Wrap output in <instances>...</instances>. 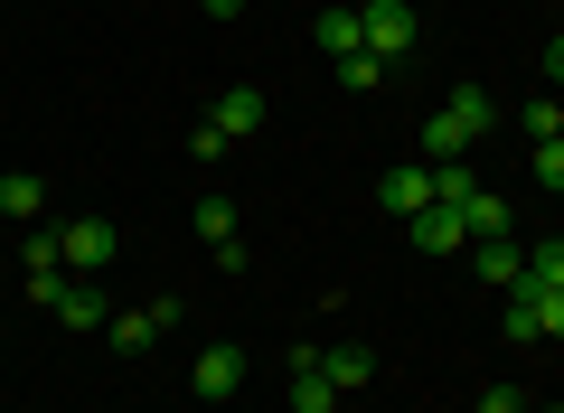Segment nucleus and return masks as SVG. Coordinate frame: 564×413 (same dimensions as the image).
<instances>
[{"label": "nucleus", "instance_id": "obj_4", "mask_svg": "<svg viewBox=\"0 0 564 413\" xmlns=\"http://www.w3.org/2000/svg\"><path fill=\"white\" fill-rule=\"evenodd\" d=\"M236 385H245V348H198L188 357V394H198V404H226Z\"/></svg>", "mask_w": 564, "mask_h": 413}, {"label": "nucleus", "instance_id": "obj_11", "mask_svg": "<svg viewBox=\"0 0 564 413\" xmlns=\"http://www.w3.org/2000/svg\"><path fill=\"white\" fill-rule=\"evenodd\" d=\"M311 39L329 47V66H339V57H358V47H367V39H358V10H348V0H329L321 20H311Z\"/></svg>", "mask_w": 564, "mask_h": 413}, {"label": "nucleus", "instance_id": "obj_17", "mask_svg": "<svg viewBox=\"0 0 564 413\" xmlns=\"http://www.w3.org/2000/svg\"><path fill=\"white\" fill-rule=\"evenodd\" d=\"M518 292H564V236L527 244V282H518Z\"/></svg>", "mask_w": 564, "mask_h": 413}, {"label": "nucleus", "instance_id": "obj_19", "mask_svg": "<svg viewBox=\"0 0 564 413\" xmlns=\"http://www.w3.org/2000/svg\"><path fill=\"white\" fill-rule=\"evenodd\" d=\"M423 170H433V207H462V197L480 188V178H470V160H423Z\"/></svg>", "mask_w": 564, "mask_h": 413}, {"label": "nucleus", "instance_id": "obj_26", "mask_svg": "<svg viewBox=\"0 0 564 413\" xmlns=\"http://www.w3.org/2000/svg\"><path fill=\"white\" fill-rule=\"evenodd\" d=\"M226 151H236V141H226L217 122H198V132H188V160H226Z\"/></svg>", "mask_w": 564, "mask_h": 413}, {"label": "nucleus", "instance_id": "obj_2", "mask_svg": "<svg viewBox=\"0 0 564 413\" xmlns=\"http://www.w3.org/2000/svg\"><path fill=\"white\" fill-rule=\"evenodd\" d=\"M57 254H66V273H104L122 254V236H113V217H76V226H57Z\"/></svg>", "mask_w": 564, "mask_h": 413}, {"label": "nucleus", "instance_id": "obj_21", "mask_svg": "<svg viewBox=\"0 0 564 413\" xmlns=\"http://www.w3.org/2000/svg\"><path fill=\"white\" fill-rule=\"evenodd\" d=\"M462 151H470V132H462L452 113H433V122H423V160H462Z\"/></svg>", "mask_w": 564, "mask_h": 413}, {"label": "nucleus", "instance_id": "obj_8", "mask_svg": "<svg viewBox=\"0 0 564 413\" xmlns=\"http://www.w3.org/2000/svg\"><path fill=\"white\" fill-rule=\"evenodd\" d=\"M292 413H339V385L321 376V348H292Z\"/></svg>", "mask_w": 564, "mask_h": 413}, {"label": "nucleus", "instance_id": "obj_28", "mask_svg": "<svg viewBox=\"0 0 564 413\" xmlns=\"http://www.w3.org/2000/svg\"><path fill=\"white\" fill-rule=\"evenodd\" d=\"M198 10H207V20H236V10H245V0H198Z\"/></svg>", "mask_w": 564, "mask_h": 413}, {"label": "nucleus", "instance_id": "obj_25", "mask_svg": "<svg viewBox=\"0 0 564 413\" xmlns=\"http://www.w3.org/2000/svg\"><path fill=\"white\" fill-rule=\"evenodd\" d=\"M470 413H527V394L518 385H480V394H470Z\"/></svg>", "mask_w": 564, "mask_h": 413}, {"label": "nucleus", "instance_id": "obj_7", "mask_svg": "<svg viewBox=\"0 0 564 413\" xmlns=\"http://www.w3.org/2000/svg\"><path fill=\"white\" fill-rule=\"evenodd\" d=\"M404 236H414L423 254H470V226H462V207H423V217H404Z\"/></svg>", "mask_w": 564, "mask_h": 413}, {"label": "nucleus", "instance_id": "obj_16", "mask_svg": "<svg viewBox=\"0 0 564 413\" xmlns=\"http://www.w3.org/2000/svg\"><path fill=\"white\" fill-rule=\"evenodd\" d=\"M39 207H47V188H39L29 170H10V178H0V217H10V226H39Z\"/></svg>", "mask_w": 564, "mask_h": 413}, {"label": "nucleus", "instance_id": "obj_9", "mask_svg": "<svg viewBox=\"0 0 564 413\" xmlns=\"http://www.w3.org/2000/svg\"><path fill=\"white\" fill-rule=\"evenodd\" d=\"M47 311H57L66 329H104V319H113V311H104V292H95V282H85V273H66V282H57V301H47Z\"/></svg>", "mask_w": 564, "mask_h": 413}, {"label": "nucleus", "instance_id": "obj_23", "mask_svg": "<svg viewBox=\"0 0 564 413\" xmlns=\"http://www.w3.org/2000/svg\"><path fill=\"white\" fill-rule=\"evenodd\" d=\"M329 76H339V85H348V95H367V85H377V76H386V66H377V57H367V47H358V57H339V66H329Z\"/></svg>", "mask_w": 564, "mask_h": 413}, {"label": "nucleus", "instance_id": "obj_20", "mask_svg": "<svg viewBox=\"0 0 564 413\" xmlns=\"http://www.w3.org/2000/svg\"><path fill=\"white\" fill-rule=\"evenodd\" d=\"M188 226H198L207 254H217V244H236V207H226V197H198V217H188Z\"/></svg>", "mask_w": 564, "mask_h": 413}, {"label": "nucleus", "instance_id": "obj_3", "mask_svg": "<svg viewBox=\"0 0 564 413\" xmlns=\"http://www.w3.org/2000/svg\"><path fill=\"white\" fill-rule=\"evenodd\" d=\"M104 329H113V348H122V357H141V348H161V338L180 329V301H151V311H113Z\"/></svg>", "mask_w": 564, "mask_h": 413}, {"label": "nucleus", "instance_id": "obj_10", "mask_svg": "<svg viewBox=\"0 0 564 413\" xmlns=\"http://www.w3.org/2000/svg\"><path fill=\"white\" fill-rule=\"evenodd\" d=\"M443 113L462 122L470 141H489V132H499V95H489V85H452V104H443Z\"/></svg>", "mask_w": 564, "mask_h": 413}, {"label": "nucleus", "instance_id": "obj_24", "mask_svg": "<svg viewBox=\"0 0 564 413\" xmlns=\"http://www.w3.org/2000/svg\"><path fill=\"white\" fill-rule=\"evenodd\" d=\"M536 76H545V95H564V29L536 47Z\"/></svg>", "mask_w": 564, "mask_h": 413}, {"label": "nucleus", "instance_id": "obj_12", "mask_svg": "<svg viewBox=\"0 0 564 413\" xmlns=\"http://www.w3.org/2000/svg\"><path fill=\"white\" fill-rule=\"evenodd\" d=\"M470 263H480V282H499V292H518V282H527V244H470Z\"/></svg>", "mask_w": 564, "mask_h": 413}, {"label": "nucleus", "instance_id": "obj_29", "mask_svg": "<svg viewBox=\"0 0 564 413\" xmlns=\"http://www.w3.org/2000/svg\"><path fill=\"white\" fill-rule=\"evenodd\" d=\"M555 10H564V0H555Z\"/></svg>", "mask_w": 564, "mask_h": 413}, {"label": "nucleus", "instance_id": "obj_6", "mask_svg": "<svg viewBox=\"0 0 564 413\" xmlns=\"http://www.w3.org/2000/svg\"><path fill=\"white\" fill-rule=\"evenodd\" d=\"M20 263H29V301H57V282H66V254H57V236H47V226H29V244H20Z\"/></svg>", "mask_w": 564, "mask_h": 413}, {"label": "nucleus", "instance_id": "obj_30", "mask_svg": "<svg viewBox=\"0 0 564 413\" xmlns=\"http://www.w3.org/2000/svg\"><path fill=\"white\" fill-rule=\"evenodd\" d=\"M555 413H564V404H555Z\"/></svg>", "mask_w": 564, "mask_h": 413}, {"label": "nucleus", "instance_id": "obj_18", "mask_svg": "<svg viewBox=\"0 0 564 413\" xmlns=\"http://www.w3.org/2000/svg\"><path fill=\"white\" fill-rule=\"evenodd\" d=\"M518 132H527V151H536V141H564V95H536V104H518Z\"/></svg>", "mask_w": 564, "mask_h": 413}, {"label": "nucleus", "instance_id": "obj_13", "mask_svg": "<svg viewBox=\"0 0 564 413\" xmlns=\"http://www.w3.org/2000/svg\"><path fill=\"white\" fill-rule=\"evenodd\" d=\"M207 122H217L226 141H245V132H263V95H254V85H236V95H217V113H207Z\"/></svg>", "mask_w": 564, "mask_h": 413}, {"label": "nucleus", "instance_id": "obj_1", "mask_svg": "<svg viewBox=\"0 0 564 413\" xmlns=\"http://www.w3.org/2000/svg\"><path fill=\"white\" fill-rule=\"evenodd\" d=\"M358 39H367V57H414V39H423V20H414V0H358Z\"/></svg>", "mask_w": 564, "mask_h": 413}, {"label": "nucleus", "instance_id": "obj_14", "mask_svg": "<svg viewBox=\"0 0 564 413\" xmlns=\"http://www.w3.org/2000/svg\"><path fill=\"white\" fill-rule=\"evenodd\" d=\"M462 226H470V244H499V236H508V197L470 188V197H462Z\"/></svg>", "mask_w": 564, "mask_h": 413}, {"label": "nucleus", "instance_id": "obj_22", "mask_svg": "<svg viewBox=\"0 0 564 413\" xmlns=\"http://www.w3.org/2000/svg\"><path fill=\"white\" fill-rule=\"evenodd\" d=\"M527 170H536L545 197H564V141H536V160H527Z\"/></svg>", "mask_w": 564, "mask_h": 413}, {"label": "nucleus", "instance_id": "obj_15", "mask_svg": "<svg viewBox=\"0 0 564 413\" xmlns=\"http://www.w3.org/2000/svg\"><path fill=\"white\" fill-rule=\"evenodd\" d=\"M321 376L339 394H358V385H377V357H367V348H321Z\"/></svg>", "mask_w": 564, "mask_h": 413}, {"label": "nucleus", "instance_id": "obj_5", "mask_svg": "<svg viewBox=\"0 0 564 413\" xmlns=\"http://www.w3.org/2000/svg\"><path fill=\"white\" fill-rule=\"evenodd\" d=\"M377 207H386V217H423V207H433V170H423V160L386 170V178H377Z\"/></svg>", "mask_w": 564, "mask_h": 413}, {"label": "nucleus", "instance_id": "obj_27", "mask_svg": "<svg viewBox=\"0 0 564 413\" xmlns=\"http://www.w3.org/2000/svg\"><path fill=\"white\" fill-rule=\"evenodd\" d=\"M536 319H545V338H564V292H536Z\"/></svg>", "mask_w": 564, "mask_h": 413}]
</instances>
